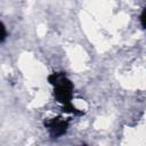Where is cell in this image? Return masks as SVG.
<instances>
[{
  "label": "cell",
  "mask_w": 146,
  "mask_h": 146,
  "mask_svg": "<svg viewBox=\"0 0 146 146\" xmlns=\"http://www.w3.org/2000/svg\"><path fill=\"white\" fill-rule=\"evenodd\" d=\"M70 122H71V119H64L62 116H56L52 119L44 120L43 125L48 130L49 136L52 139H57L67 132Z\"/></svg>",
  "instance_id": "7a4b0ae2"
},
{
  "label": "cell",
  "mask_w": 146,
  "mask_h": 146,
  "mask_svg": "<svg viewBox=\"0 0 146 146\" xmlns=\"http://www.w3.org/2000/svg\"><path fill=\"white\" fill-rule=\"evenodd\" d=\"M47 80L52 86L54 97L56 102L62 105L63 112L71 113L73 115H83V112L72 104L74 84L65 72H52L48 75Z\"/></svg>",
  "instance_id": "6da1fadb"
},
{
  "label": "cell",
  "mask_w": 146,
  "mask_h": 146,
  "mask_svg": "<svg viewBox=\"0 0 146 146\" xmlns=\"http://www.w3.org/2000/svg\"><path fill=\"white\" fill-rule=\"evenodd\" d=\"M139 21H140V25L144 30H146V7L143 8L140 16H139Z\"/></svg>",
  "instance_id": "3957f363"
},
{
  "label": "cell",
  "mask_w": 146,
  "mask_h": 146,
  "mask_svg": "<svg viewBox=\"0 0 146 146\" xmlns=\"http://www.w3.org/2000/svg\"><path fill=\"white\" fill-rule=\"evenodd\" d=\"M79 146H89V145H87V144H82V145H79Z\"/></svg>",
  "instance_id": "5b68a950"
},
{
  "label": "cell",
  "mask_w": 146,
  "mask_h": 146,
  "mask_svg": "<svg viewBox=\"0 0 146 146\" xmlns=\"http://www.w3.org/2000/svg\"><path fill=\"white\" fill-rule=\"evenodd\" d=\"M7 38V31H6V26L3 23H1V35H0V42L2 43Z\"/></svg>",
  "instance_id": "277c9868"
}]
</instances>
